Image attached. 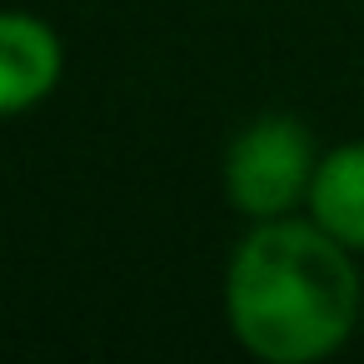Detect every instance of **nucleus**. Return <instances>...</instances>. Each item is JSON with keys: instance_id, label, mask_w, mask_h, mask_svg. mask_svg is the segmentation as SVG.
I'll return each mask as SVG.
<instances>
[{"instance_id": "nucleus-4", "label": "nucleus", "mask_w": 364, "mask_h": 364, "mask_svg": "<svg viewBox=\"0 0 364 364\" xmlns=\"http://www.w3.org/2000/svg\"><path fill=\"white\" fill-rule=\"evenodd\" d=\"M304 210L339 245L364 255V140H349V145H334L319 155Z\"/></svg>"}, {"instance_id": "nucleus-2", "label": "nucleus", "mask_w": 364, "mask_h": 364, "mask_svg": "<svg viewBox=\"0 0 364 364\" xmlns=\"http://www.w3.org/2000/svg\"><path fill=\"white\" fill-rule=\"evenodd\" d=\"M314 170L319 150L304 120L259 115L225 150V195L245 220H279L309 200Z\"/></svg>"}, {"instance_id": "nucleus-1", "label": "nucleus", "mask_w": 364, "mask_h": 364, "mask_svg": "<svg viewBox=\"0 0 364 364\" xmlns=\"http://www.w3.org/2000/svg\"><path fill=\"white\" fill-rule=\"evenodd\" d=\"M235 339L264 364H319L354 334L364 284L354 250L309 215L255 220L225 274Z\"/></svg>"}, {"instance_id": "nucleus-3", "label": "nucleus", "mask_w": 364, "mask_h": 364, "mask_svg": "<svg viewBox=\"0 0 364 364\" xmlns=\"http://www.w3.org/2000/svg\"><path fill=\"white\" fill-rule=\"evenodd\" d=\"M60 75H65L60 36L31 11H0V120L50 100Z\"/></svg>"}]
</instances>
